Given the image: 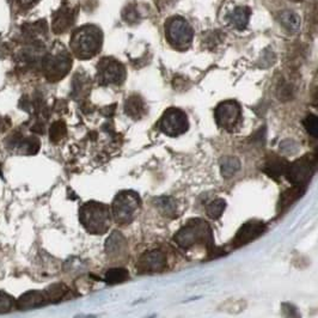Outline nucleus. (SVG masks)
Instances as JSON below:
<instances>
[{
	"label": "nucleus",
	"mask_w": 318,
	"mask_h": 318,
	"mask_svg": "<svg viewBox=\"0 0 318 318\" xmlns=\"http://www.w3.org/2000/svg\"><path fill=\"white\" fill-rule=\"evenodd\" d=\"M175 242L184 250L202 245L208 250V252H212L214 247L211 227L205 220H201V219H193L188 221L176 234Z\"/></svg>",
	"instance_id": "1"
},
{
	"label": "nucleus",
	"mask_w": 318,
	"mask_h": 318,
	"mask_svg": "<svg viewBox=\"0 0 318 318\" xmlns=\"http://www.w3.org/2000/svg\"><path fill=\"white\" fill-rule=\"evenodd\" d=\"M112 217L109 206L95 201L84 203L79 209L80 223L92 234H104L109 230Z\"/></svg>",
	"instance_id": "2"
},
{
	"label": "nucleus",
	"mask_w": 318,
	"mask_h": 318,
	"mask_svg": "<svg viewBox=\"0 0 318 318\" xmlns=\"http://www.w3.org/2000/svg\"><path fill=\"white\" fill-rule=\"evenodd\" d=\"M102 33L98 28L87 25L77 30L71 40V48L79 59H90L100 51Z\"/></svg>",
	"instance_id": "3"
},
{
	"label": "nucleus",
	"mask_w": 318,
	"mask_h": 318,
	"mask_svg": "<svg viewBox=\"0 0 318 318\" xmlns=\"http://www.w3.org/2000/svg\"><path fill=\"white\" fill-rule=\"evenodd\" d=\"M141 201L136 193L123 190L115 196L113 201L112 214L114 220L120 225H128L135 219L140 211Z\"/></svg>",
	"instance_id": "4"
},
{
	"label": "nucleus",
	"mask_w": 318,
	"mask_h": 318,
	"mask_svg": "<svg viewBox=\"0 0 318 318\" xmlns=\"http://www.w3.org/2000/svg\"><path fill=\"white\" fill-rule=\"evenodd\" d=\"M316 154H306L288 164L285 175L291 183L296 185H306L316 169Z\"/></svg>",
	"instance_id": "5"
},
{
	"label": "nucleus",
	"mask_w": 318,
	"mask_h": 318,
	"mask_svg": "<svg viewBox=\"0 0 318 318\" xmlns=\"http://www.w3.org/2000/svg\"><path fill=\"white\" fill-rule=\"evenodd\" d=\"M71 58H69L68 53L65 50L49 54V55L43 59L42 63L46 77L50 82H58V80L64 78L68 73L69 69H71Z\"/></svg>",
	"instance_id": "6"
},
{
	"label": "nucleus",
	"mask_w": 318,
	"mask_h": 318,
	"mask_svg": "<svg viewBox=\"0 0 318 318\" xmlns=\"http://www.w3.org/2000/svg\"><path fill=\"white\" fill-rule=\"evenodd\" d=\"M189 127L188 117L184 112L177 108H169L164 114L159 122L160 131L169 136H178L185 133Z\"/></svg>",
	"instance_id": "7"
},
{
	"label": "nucleus",
	"mask_w": 318,
	"mask_h": 318,
	"mask_svg": "<svg viewBox=\"0 0 318 318\" xmlns=\"http://www.w3.org/2000/svg\"><path fill=\"white\" fill-rule=\"evenodd\" d=\"M97 77L100 85H121L126 79V69L115 59L104 58L98 64Z\"/></svg>",
	"instance_id": "8"
},
{
	"label": "nucleus",
	"mask_w": 318,
	"mask_h": 318,
	"mask_svg": "<svg viewBox=\"0 0 318 318\" xmlns=\"http://www.w3.org/2000/svg\"><path fill=\"white\" fill-rule=\"evenodd\" d=\"M242 112L236 100H225L217 107L216 120L221 128L231 131L238 125Z\"/></svg>",
	"instance_id": "9"
},
{
	"label": "nucleus",
	"mask_w": 318,
	"mask_h": 318,
	"mask_svg": "<svg viewBox=\"0 0 318 318\" xmlns=\"http://www.w3.org/2000/svg\"><path fill=\"white\" fill-rule=\"evenodd\" d=\"M167 37L175 47H187L193 38V29L183 18H174L167 25Z\"/></svg>",
	"instance_id": "10"
},
{
	"label": "nucleus",
	"mask_w": 318,
	"mask_h": 318,
	"mask_svg": "<svg viewBox=\"0 0 318 318\" xmlns=\"http://www.w3.org/2000/svg\"><path fill=\"white\" fill-rule=\"evenodd\" d=\"M266 231V225L262 221L258 220H250L248 223H245L242 227L237 231L236 237H234V240H232V245L234 248H239L243 247V245L248 244L251 240L263 234V232Z\"/></svg>",
	"instance_id": "11"
},
{
	"label": "nucleus",
	"mask_w": 318,
	"mask_h": 318,
	"mask_svg": "<svg viewBox=\"0 0 318 318\" xmlns=\"http://www.w3.org/2000/svg\"><path fill=\"white\" fill-rule=\"evenodd\" d=\"M167 267V256L160 250H152V251L145 252L139 258L136 268L141 273H157L162 271Z\"/></svg>",
	"instance_id": "12"
},
{
	"label": "nucleus",
	"mask_w": 318,
	"mask_h": 318,
	"mask_svg": "<svg viewBox=\"0 0 318 318\" xmlns=\"http://www.w3.org/2000/svg\"><path fill=\"white\" fill-rule=\"evenodd\" d=\"M45 304H48L45 293L38 291L27 292L18 299V309L20 310H30Z\"/></svg>",
	"instance_id": "13"
},
{
	"label": "nucleus",
	"mask_w": 318,
	"mask_h": 318,
	"mask_svg": "<svg viewBox=\"0 0 318 318\" xmlns=\"http://www.w3.org/2000/svg\"><path fill=\"white\" fill-rule=\"evenodd\" d=\"M126 238L121 232L114 231L105 243V251L109 256H118L123 254L126 249Z\"/></svg>",
	"instance_id": "14"
},
{
	"label": "nucleus",
	"mask_w": 318,
	"mask_h": 318,
	"mask_svg": "<svg viewBox=\"0 0 318 318\" xmlns=\"http://www.w3.org/2000/svg\"><path fill=\"white\" fill-rule=\"evenodd\" d=\"M73 12L71 9H60L56 12L53 20V29L56 33L66 32L73 23Z\"/></svg>",
	"instance_id": "15"
},
{
	"label": "nucleus",
	"mask_w": 318,
	"mask_h": 318,
	"mask_svg": "<svg viewBox=\"0 0 318 318\" xmlns=\"http://www.w3.org/2000/svg\"><path fill=\"white\" fill-rule=\"evenodd\" d=\"M305 191V185H296L287 189L283 195L280 196V201H279V211L284 212L292 206V203L296 202L299 198H301L302 194Z\"/></svg>",
	"instance_id": "16"
},
{
	"label": "nucleus",
	"mask_w": 318,
	"mask_h": 318,
	"mask_svg": "<svg viewBox=\"0 0 318 318\" xmlns=\"http://www.w3.org/2000/svg\"><path fill=\"white\" fill-rule=\"evenodd\" d=\"M287 167H288V163L285 159L280 158L278 156H270L265 164V171L270 177L278 178L280 176L285 175Z\"/></svg>",
	"instance_id": "17"
},
{
	"label": "nucleus",
	"mask_w": 318,
	"mask_h": 318,
	"mask_svg": "<svg viewBox=\"0 0 318 318\" xmlns=\"http://www.w3.org/2000/svg\"><path fill=\"white\" fill-rule=\"evenodd\" d=\"M125 112L132 118H140L145 114L144 100L139 96H131L125 103Z\"/></svg>",
	"instance_id": "18"
},
{
	"label": "nucleus",
	"mask_w": 318,
	"mask_h": 318,
	"mask_svg": "<svg viewBox=\"0 0 318 318\" xmlns=\"http://www.w3.org/2000/svg\"><path fill=\"white\" fill-rule=\"evenodd\" d=\"M279 19H280L281 24H283L288 32L296 33L301 29V17H299L296 12L286 10V11L281 12L280 16H279Z\"/></svg>",
	"instance_id": "19"
},
{
	"label": "nucleus",
	"mask_w": 318,
	"mask_h": 318,
	"mask_svg": "<svg viewBox=\"0 0 318 318\" xmlns=\"http://www.w3.org/2000/svg\"><path fill=\"white\" fill-rule=\"evenodd\" d=\"M221 175L225 178H230L237 174V171L240 169V162L236 157H225L221 159L220 163Z\"/></svg>",
	"instance_id": "20"
},
{
	"label": "nucleus",
	"mask_w": 318,
	"mask_h": 318,
	"mask_svg": "<svg viewBox=\"0 0 318 318\" xmlns=\"http://www.w3.org/2000/svg\"><path fill=\"white\" fill-rule=\"evenodd\" d=\"M250 17V10L248 7H237L231 15V22L237 29L243 30L248 25Z\"/></svg>",
	"instance_id": "21"
},
{
	"label": "nucleus",
	"mask_w": 318,
	"mask_h": 318,
	"mask_svg": "<svg viewBox=\"0 0 318 318\" xmlns=\"http://www.w3.org/2000/svg\"><path fill=\"white\" fill-rule=\"evenodd\" d=\"M67 292H68V288L66 286L63 285V284H56V285L48 287L43 293H45L47 302H56L64 299Z\"/></svg>",
	"instance_id": "22"
},
{
	"label": "nucleus",
	"mask_w": 318,
	"mask_h": 318,
	"mask_svg": "<svg viewBox=\"0 0 318 318\" xmlns=\"http://www.w3.org/2000/svg\"><path fill=\"white\" fill-rule=\"evenodd\" d=\"M129 278L128 271L123 268H113L109 269L105 274V281L110 285H115V284H121L126 281Z\"/></svg>",
	"instance_id": "23"
},
{
	"label": "nucleus",
	"mask_w": 318,
	"mask_h": 318,
	"mask_svg": "<svg viewBox=\"0 0 318 318\" xmlns=\"http://www.w3.org/2000/svg\"><path fill=\"white\" fill-rule=\"evenodd\" d=\"M225 208H226V202H225L223 199H217V200L209 202L208 206H207V216L212 219L220 218Z\"/></svg>",
	"instance_id": "24"
},
{
	"label": "nucleus",
	"mask_w": 318,
	"mask_h": 318,
	"mask_svg": "<svg viewBox=\"0 0 318 318\" xmlns=\"http://www.w3.org/2000/svg\"><path fill=\"white\" fill-rule=\"evenodd\" d=\"M49 134H50V140L56 143V141L61 140L65 136V134H66V126H65V123L61 122V121L53 123Z\"/></svg>",
	"instance_id": "25"
},
{
	"label": "nucleus",
	"mask_w": 318,
	"mask_h": 318,
	"mask_svg": "<svg viewBox=\"0 0 318 318\" xmlns=\"http://www.w3.org/2000/svg\"><path fill=\"white\" fill-rule=\"evenodd\" d=\"M158 207L163 211L165 216H172L176 211V203L171 198L158 199Z\"/></svg>",
	"instance_id": "26"
},
{
	"label": "nucleus",
	"mask_w": 318,
	"mask_h": 318,
	"mask_svg": "<svg viewBox=\"0 0 318 318\" xmlns=\"http://www.w3.org/2000/svg\"><path fill=\"white\" fill-rule=\"evenodd\" d=\"M15 301L5 292H0V312H9L14 309Z\"/></svg>",
	"instance_id": "27"
},
{
	"label": "nucleus",
	"mask_w": 318,
	"mask_h": 318,
	"mask_svg": "<svg viewBox=\"0 0 318 318\" xmlns=\"http://www.w3.org/2000/svg\"><path fill=\"white\" fill-rule=\"evenodd\" d=\"M304 126L305 128H306L307 133L310 134V135H312L314 138H317V117L316 115H309L304 120Z\"/></svg>",
	"instance_id": "28"
},
{
	"label": "nucleus",
	"mask_w": 318,
	"mask_h": 318,
	"mask_svg": "<svg viewBox=\"0 0 318 318\" xmlns=\"http://www.w3.org/2000/svg\"><path fill=\"white\" fill-rule=\"evenodd\" d=\"M126 11L129 12L128 16H125L126 20H127V22H132V20H134V19H136V18H138V16H136V14H135V11H134V10L127 9Z\"/></svg>",
	"instance_id": "29"
},
{
	"label": "nucleus",
	"mask_w": 318,
	"mask_h": 318,
	"mask_svg": "<svg viewBox=\"0 0 318 318\" xmlns=\"http://www.w3.org/2000/svg\"><path fill=\"white\" fill-rule=\"evenodd\" d=\"M38 0H19L20 5H23V6H32V5H33Z\"/></svg>",
	"instance_id": "30"
},
{
	"label": "nucleus",
	"mask_w": 318,
	"mask_h": 318,
	"mask_svg": "<svg viewBox=\"0 0 318 318\" xmlns=\"http://www.w3.org/2000/svg\"><path fill=\"white\" fill-rule=\"evenodd\" d=\"M293 1H301V0H293Z\"/></svg>",
	"instance_id": "31"
}]
</instances>
